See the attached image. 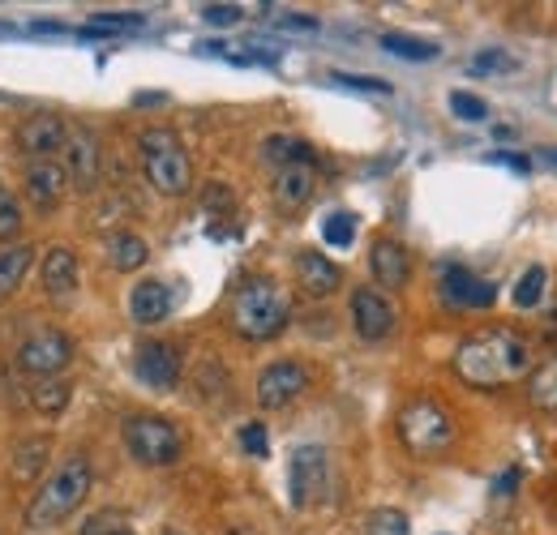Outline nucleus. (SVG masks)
<instances>
[{"mask_svg":"<svg viewBox=\"0 0 557 535\" xmlns=\"http://www.w3.org/2000/svg\"><path fill=\"white\" fill-rule=\"evenodd\" d=\"M305 390H309V373H305V364H296V360H275V364H267V369L258 373V386H253L258 407H267V411H278V407L296 402Z\"/></svg>","mask_w":557,"mask_h":535,"instance_id":"9","label":"nucleus"},{"mask_svg":"<svg viewBox=\"0 0 557 535\" xmlns=\"http://www.w3.org/2000/svg\"><path fill=\"white\" fill-rule=\"evenodd\" d=\"M73 360V338L61 331H35L30 338H22L17 347V369L35 373V377H57Z\"/></svg>","mask_w":557,"mask_h":535,"instance_id":"8","label":"nucleus"},{"mask_svg":"<svg viewBox=\"0 0 557 535\" xmlns=\"http://www.w3.org/2000/svg\"><path fill=\"white\" fill-rule=\"evenodd\" d=\"M331 488V455L322 446H300L287 463V493L296 510H309L326 497Z\"/></svg>","mask_w":557,"mask_h":535,"instance_id":"7","label":"nucleus"},{"mask_svg":"<svg viewBox=\"0 0 557 535\" xmlns=\"http://www.w3.org/2000/svg\"><path fill=\"white\" fill-rule=\"evenodd\" d=\"M532 360H536L532 343L519 331H506V326L476 331V335H468L455 347V373L472 390H502V386L528 377Z\"/></svg>","mask_w":557,"mask_h":535,"instance_id":"1","label":"nucleus"},{"mask_svg":"<svg viewBox=\"0 0 557 535\" xmlns=\"http://www.w3.org/2000/svg\"><path fill=\"white\" fill-rule=\"evenodd\" d=\"M541 338H545V343H557V300H549L545 313H541Z\"/></svg>","mask_w":557,"mask_h":535,"instance_id":"39","label":"nucleus"},{"mask_svg":"<svg viewBox=\"0 0 557 535\" xmlns=\"http://www.w3.org/2000/svg\"><path fill=\"white\" fill-rule=\"evenodd\" d=\"M395 322H399V313L382 291H373V287H356L351 291V331H356V338L382 343L395 331Z\"/></svg>","mask_w":557,"mask_h":535,"instance_id":"10","label":"nucleus"},{"mask_svg":"<svg viewBox=\"0 0 557 535\" xmlns=\"http://www.w3.org/2000/svg\"><path fill=\"white\" fill-rule=\"evenodd\" d=\"M541 159H545V163H557V146H549V150H541Z\"/></svg>","mask_w":557,"mask_h":535,"instance_id":"41","label":"nucleus"},{"mask_svg":"<svg viewBox=\"0 0 557 535\" xmlns=\"http://www.w3.org/2000/svg\"><path fill=\"white\" fill-rule=\"evenodd\" d=\"M528 399L536 411H557V351L528 373Z\"/></svg>","mask_w":557,"mask_h":535,"instance_id":"24","label":"nucleus"},{"mask_svg":"<svg viewBox=\"0 0 557 535\" xmlns=\"http://www.w3.org/2000/svg\"><path fill=\"white\" fill-rule=\"evenodd\" d=\"M138 154H141V172L146 181L163 194V198H185L194 189V163H189V150L185 141L176 137V129H141L138 134Z\"/></svg>","mask_w":557,"mask_h":535,"instance_id":"4","label":"nucleus"},{"mask_svg":"<svg viewBox=\"0 0 557 535\" xmlns=\"http://www.w3.org/2000/svg\"><path fill=\"white\" fill-rule=\"evenodd\" d=\"M73 399V386L70 382H61V377H44L35 390H30V402L44 411V415H61Z\"/></svg>","mask_w":557,"mask_h":535,"instance_id":"28","label":"nucleus"},{"mask_svg":"<svg viewBox=\"0 0 557 535\" xmlns=\"http://www.w3.org/2000/svg\"><path fill=\"white\" fill-rule=\"evenodd\" d=\"M39 278H44V291H48V296L70 300L73 287H77V258H73V249H65V245L48 249V258H44V266H39Z\"/></svg>","mask_w":557,"mask_h":535,"instance_id":"20","label":"nucleus"},{"mask_svg":"<svg viewBox=\"0 0 557 535\" xmlns=\"http://www.w3.org/2000/svg\"><path fill=\"white\" fill-rule=\"evenodd\" d=\"M262 159L267 163H275V167H292V163H318L313 159V146L309 141H300V137H267L262 141Z\"/></svg>","mask_w":557,"mask_h":535,"instance_id":"25","label":"nucleus"},{"mask_svg":"<svg viewBox=\"0 0 557 535\" xmlns=\"http://www.w3.org/2000/svg\"><path fill=\"white\" fill-rule=\"evenodd\" d=\"M278 26H283V30H318V17H300V13H287V17H278Z\"/></svg>","mask_w":557,"mask_h":535,"instance_id":"40","label":"nucleus"},{"mask_svg":"<svg viewBox=\"0 0 557 535\" xmlns=\"http://www.w3.org/2000/svg\"><path fill=\"white\" fill-rule=\"evenodd\" d=\"M35 262V249L30 245H4L0 249V300H9L13 291H17V283L26 278V270Z\"/></svg>","mask_w":557,"mask_h":535,"instance_id":"23","label":"nucleus"},{"mask_svg":"<svg viewBox=\"0 0 557 535\" xmlns=\"http://www.w3.org/2000/svg\"><path fill=\"white\" fill-rule=\"evenodd\" d=\"M313 185H318L313 163H292V167H278V172H275L278 210H300L305 201L313 198Z\"/></svg>","mask_w":557,"mask_h":535,"instance_id":"19","label":"nucleus"},{"mask_svg":"<svg viewBox=\"0 0 557 535\" xmlns=\"http://www.w3.org/2000/svg\"><path fill=\"white\" fill-rule=\"evenodd\" d=\"M125 450L141 468H172L185 455V437L163 415H129L125 420Z\"/></svg>","mask_w":557,"mask_h":535,"instance_id":"6","label":"nucleus"},{"mask_svg":"<svg viewBox=\"0 0 557 535\" xmlns=\"http://www.w3.org/2000/svg\"><path fill=\"white\" fill-rule=\"evenodd\" d=\"M399 441H404L417 459L442 455V450H450V441H455V415L437 399H412L399 411Z\"/></svg>","mask_w":557,"mask_h":535,"instance_id":"5","label":"nucleus"},{"mask_svg":"<svg viewBox=\"0 0 557 535\" xmlns=\"http://www.w3.org/2000/svg\"><path fill=\"white\" fill-rule=\"evenodd\" d=\"M510 65H515V61H510L502 48H493V52H481L468 69H472V73H502V69H510Z\"/></svg>","mask_w":557,"mask_h":535,"instance_id":"37","label":"nucleus"},{"mask_svg":"<svg viewBox=\"0 0 557 535\" xmlns=\"http://www.w3.org/2000/svg\"><path fill=\"white\" fill-rule=\"evenodd\" d=\"M382 48L391 52V57H399V61H437V43H429V39H417V35H399V30H391V35H382Z\"/></svg>","mask_w":557,"mask_h":535,"instance_id":"27","label":"nucleus"},{"mask_svg":"<svg viewBox=\"0 0 557 535\" xmlns=\"http://www.w3.org/2000/svg\"><path fill=\"white\" fill-rule=\"evenodd\" d=\"M554 510H557V493H554Z\"/></svg>","mask_w":557,"mask_h":535,"instance_id":"43","label":"nucleus"},{"mask_svg":"<svg viewBox=\"0 0 557 535\" xmlns=\"http://www.w3.org/2000/svg\"><path fill=\"white\" fill-rule=\"evenodd\" d=\"M159 535H185V532H176V527H168V532H159Z\"/></svg>","mask_w":557,"mask_h":535,"instance_id":"42","label":"nucleus"},{"mask_svg":"<svg viewBox=\"0 0 557 535\" xmlns=\"http://www.w3.org/2000/svg\"><path fill=\"white\" fill-rule=\"evenodd\" d=\"M86 493H90V459H86V455L61 459V468L52 471L48 484L30 497V506H26V527L48 532V527L65 523L73 510L86 501Z\"/></svg>","mask_w":557,"mask_h":535,"instance_id":"3","label":"nucleus"},{"mask_svg":"<svg viewBox=\"0 0 557 535\" xmlns=\"http://www.w3.org/2000/svg\"><path fill=\"white\" fill-rule=\"evenodd\" d=\"M331 82H339V86H351V90H373V95H391V82H382V77H356V73H331Z\"/></svg>","mask_w":557,"mask_h":535,"instance_id":"34","label":"nucleus"},{"mask_svg":"<svg viewBox=\"0 0 557 535\" xmlns=\"http://www.w3.org/2000/svg\"><path fill=\"white\" fill-rule=\"evenodd\" d=\"M65 141H70V129L52 112H35L17 125V146L26 159H52L57 150H65Z\"/></svg>","mask_w":557,"mask_h":535,"instance_id":"12","label":"nucleus"},{"mask_svg":"<svg viewBox=\"0 0 557 535\" xmlns=\"http://www.w3.org/2000/svg\"><path fill=\"white\" fill-rule=\"evenodd\" d=\"M364 532L369 535H408V514L404 510H373L369 519H364Z\"/></svg>","mask_w":557,"mask_h":535,"instance_id":"30","label":"nucleus"},{"mask_svg":"<svg viewBox=\"0 0 557 535\" xmlns=\"http://www.w3.org/2000/svg\"><path fill=\"white\" fill-rule=\"evenodd\" d=\"M322 240L335 245V249H348L351 240H356V219H351L348 210L326 214V219H322Z\"/></svg>","mask_w":557,"mask_h":535,"instance_id":"29","label":"nucleus"},{"mask_svg":"<svg viewBox=\"0 0 557 535\" xmlns=\"http://www.w3.org/2000/svg\"><path fill=\"white\" fill-rule=\"evenodd\" d=\"M65 146H70V181H73V189L90 194V189L99 185V141H95V134L77 129Z\"/></svg>","mask_w":557,"mask_h":535,"instance_id":"18","label":"nucleus"},{"mask_svg":"<svg viewBox=\"0 0 557 535\" xmlns=\"http://www.w3.org/2000/svg\"><path fill=\"white\" fill-rule=\"evenodd\" d=\"M116 535H134V532H116Z\"/></svg>","mask_w":557,"mask_h":535,"instance_id":"44","label":"nucleus"},{"mask_svg":"<svg viewBox=\"0 0 557 535\" xmlns=\"http://www.w3.org/2000/svg\"><path fill=\"white\" fill-rule=\"evenodd\" d=\"M515 484H519V468H510L506 475L493 480V497H497V501H502V497L510 501V497H515Z\"/></svg>","mask_w":557,"mask_h":535,"instance_id":"38","label":"nucleus"},{"mask_svg":"<svg viewBox=\"0 0 557 535\" xmlns=\"http://www.w3.org/2000/svg\"><path fill=\"white\" fill-rule=\"evenodd\" d=\"M17 232H22V210L9 189H0V245H17Z\"/></svg>","mask_w":557,"mask_h":535,"instance_id":"31","label":"nucleus"},{"mask_svg":"<svg viewBox=\"0 0 557 535\" xmlns=\"http://www.w3.org/2000/svg\"><path fill=\"white\" fill-rule=\"evenodd\" d=\"M227 322L232 331L249 343H267L278 338L292 322V296L278 287L275 278H245L236 291H232V309H227Z\"/></svg>","mask_w":557,"mask_h":535,"instance_id":"2","label":"nucleus"},{"mask_svg":"<svg viewBox=\"0 0 557 535\" xmlns=\"http://www.w3.org/2000/svg\"><path fill=\"white\" fill-rule=\"evenodd\" d=\"M48 459H52V437H22L17 446H13V455H9V468H13V480H35L39 471L48 468Z\"/></svg>","mask_w":557,"mask_h":535,"instance_id":"21","label":"nucleus"},{"mask_svg":"<svg viewBox=\"0 0 557 535\" xmlns=\"http://www.w3.org/2000/svg\"><path fill=\"white\" fill-rule=\"evenodd\" d=\"M65 185H70V172L52 159H30L26 163V194L39 210H52L65 198Z\"/></svg>","mask_w":557,"mask_h":535,"instance_id":"16","label":"nucleus"},{"mask_svg":"<svg viewBox=\"0 0 557 535\" xmlns=\"http://www.w3.org/2000/svg\"><path fill=\"white\" fill-rule=\"evenodd\" d=\"M442 300L455 304V309H488L497 300V287L485 283L481 274L463 266H446L442 270Z\"/></svg>","mask_w":557,"mask_h":535,"instance_id":"13","label":"nucleus"},{"mask_svg":"<svg viewBox=\"0 0 557 535\" xmlns=\"http://www.w3.org/2000/svg\"><path fill=\"white\" fill-rule=\"evenodd\" d=\"M369 270H373V278H377V287L399 291V287L408 283V274H412L408 249H404L399 240H391V236H377L373 249H369Z\"/></svg>","mask_w":557,"mask_h":535,"instance_id":"15","label":"nucleus"},{"mask_svg":"<svg viewBox=\"0 0 557 535\" xmlns=\"http://www.w3.org/2000/svg\"><path fill=\"white\" fill-rule=\"evenodd\" d=\"M296 283H300L305 296L322 300V296H335V291H339L344 270L335 266L326 253H318V249H300V253H296Z\"/></svg>","mask_w":557,"mask_h":535,"instance_id":"14","label":"nucleus"},{"mask_svg":"<svg viewBox=\"0 0 557 535\" xmlns=\"http://www.w3.org/2000/svg\"><path fill=\"white\" fill-rule=\"evenodd\" d=\"M116 532H125V514H95L86 527H82V535H116Z\"/></svg>","mask_w":557,"mask_h":535,"instance_id":"35","label":"nucleus"},{"mask_svg":"<svg viewBox=\"0 0 557 535\" xmlns=\"http://www.w3.org/2000/svg\"><path fill=\"white\" fill-rule=\"evenodd\" d=\"M134 373L150 390H176L181 382V351L172 343H141L138 356H134Z\"/></svg>","mask_w":557,"mask_h":535,"instance_id":"11","label":"nucleus"},{"mask_svg":"<svg viewBox=\"0 0 557 535\" xmlns=\"http://www.w3.org/2000/svg\"><path fill=\"white\" fill-rule=\"evenodd\" d=\"M240 446H245V455H253V459H267V450H271V437H267V424H245L240 428Z\"/></svg>","mask_w":557,"mask_h":535,"instance_id":"33","label":"nucleus"},{"mask_svg":"<svg viewBox=\"0 0 557 535\" xmlns=\"http://www.w3.org/2000/svg\"><path fill=\"white\" fill-rule=\"evenodd\" d=\"M150 262V249H146V240L134 236V232H116L112 240H108V266L121 270V274H129V270H141Z\"/></svg>","mask_w":557,"mask_h":535,"instance_id":"22","label":"nucleus"},{"mask_svg":"<svg viewBox=\"0 0 557 535\" xmlns=\"http://www.w3.org/2000/svg\"><path fill=\"white\" fill-rule=\"evenodd\" d=\"M172 313V287L163 278H141L129 291V318L138 326H159Z\"/></svg>","mask_w":557,"mask_h":535,"instance_id":"17","label":"nucleus"},{"mask_svg":"<svg viewBox=\"0 0 557 535\" xmlns=\"http://www.w3.org/2000/svg\"><path fill=\"white\" fill-rule=\"evenodd\" d=\"M202 17L210 26H236L240 22V4H202Z\"/></svg>","mask_w":557,"mask_h":535,"instance_id":"36","label":"nucleus"},{"mask_svg":"<svg viewBox=\"0 0 557 535\" xmlns=\"http://www.w3.org/2000/svg\"><path fill=\"white\" fill-rule=\"evenodd\" d=\"M450 112H455L459 121H472V125L488 116L485 99H476V95H468V90H455V95H450Z\"/></svg>","mask_w":557,"mask_h":535,"instance_id":"32","label":"nucleus"},{"mask_svg":"<svg viewBox=\"0 0 557 535\" xmlns=\"http://www.w3.org/2000/svg\"><path fill=\"white\" fill-rule=\"evenodd\" d=\"M545 296H549V270L545 266H528L519 274L515 291H510V300H515L519 309H536Z\"/></svg>","mask_w":557,"mask_h":535,"instance_id":"26","label":"nucleus"}]
</instances>
